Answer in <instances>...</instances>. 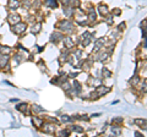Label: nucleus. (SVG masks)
<instances>
[{"label":"nucleus","mask_w":147,"mask_h":137,"mask_svg":"<svg viewBox=\"0 0 147 137\" xmlns=\"http://www.w3.org/2000/svg\"><path fill=\"white\" fill-rule=\"evenodd\" d=\"M26 30H27V24H25V22H21V21L11 26V32H12V33H15V34H17V36L24 34L26 32Z\"/></svg>","instance_id":"f257e3e1"},{"label":"nucleus","mask_w":147,"mask_h":137,"mask_svg":"<svg viewBox=\"0 0 147 137\" xmlns=\"http://www.w3.org/2000/svg\"><path fill=\"white\" fill-rule=\"evenodd\" d=\"M7 22L10 24V26H12V25H15V24H17V22H20L21 21V16L18 15L17 12H15V11H12V12H10L7 15Z\"/></svg>","instance_id":"f03ea898"},{"label":"nucleus","mask_w":147,"mask_h":137,"mask_svg":"<svg viewBox=\"0 0 147 137\" xmlns=\"http://www.w3.org/2000/svg\"><path fill=\"white\" fill-rule=\"evenodd\" d=\"M10 55L9 54H3V53H0V68H3L4 67H6L9 65V62H10Z\"/></svg>","instance_id":"7ed1b4c3"},{"label":"nucleus","mask_w":147,"mask_h":137,"mask_svg":"<svg viewBox=\"0 0 147 137\" xmlns=\"http://www.w3.org/2000/svg\"><path fill=\"white\" fill-rule=\"evenodd\" d=\"M58 27L60 28L61 31H65V32H69V31H71V28H72V24L70 21H67V20H63V21H60L58 24Z\"/></svg>","instance_id":"20e7f679"},{"label":"nucleus","mask_w":147,"mask_h":137,"mask_svg":"<svg viewBox=\"0 0 147 137\" xmlns=\"http://www.w3.org/2000/svg\"><path fill=\"white\" fill-rule=\"evenodd\" d=\"M21 1L20 0H9L7 1V9L10 11H16L17 9H20Z\"/></svg>","instance_id":"39448f33"},{"label":"nucleus","mask_w":147,"mask_h":137,"mask_svg":"<svg viewBox=\"0 0 147 137\" xmlns=\"http://www.w3.org/2000/svg\"><path fill=\"white\" fill-rule=\"evenodd\" d=\"M12 60H13V64H15V65H18V64H21L22 61L25 60V56L22 55L21 53H16L15 55H13Z\"/></svg>","instance_id":"423d86ee"},{"label":"nucleus","mask_w":147,"mask_h":137,"mask_svg":"<svg viewBox=\"0 0 147 137\" xmlns=\"http://www.w3.org/2000/svg\"><path fill=\"white\" fill-rule=\"evenodd\" d=\"M44 126V125H43ZM43 132H45V134H54L55 132V126L52 125V124H48V125H45L43 127Z\"/></svg>","instance_id":"0eeeda50"},{"label":"nucleus","mask_w":147,"mask_h":137,"mask_svg":"<svg viewBox=\"0 0 147 137\" xmlns=\"http://www.w3.org/2000/svg\"><path fill=\"white\" fill-rule=\"evenodd\" d=\"M16 109L18 111H21V113H27V109H28V105H27L26 103H21V104H18V105H16Z\"/></svg>","instance_id":"6e6552de"},{"label":"nucleus","mask_w":147,"mask_h":137,"mask_svg":"<svg viewBox=\"0 0 147 137\" xmlns=\"http://www.w3.org/2000/svg\"><path fill=\"white\" fill-rule=\"evenodd\" d=\"M40 27H42V25H40V24H34V25H32V27H31V32H32L33 34L39 33V32H40Z\"/></svg>","instance_id":"1a4fd4ad"},{"label":"nucleus","mask_w":147,"mask_h":137,"mask_svg":"<svg viewBox=\"0 0 147 137\" xmlns=\"http://www.w3.org/2000/svg\"><path fill=\"white\" fill-rule=\"evenodd\" d=\"M63 39V34L61 33H57V32H55V33H53L52 34V42H54V43H57V42H59V40H61Z\"/></svg>","instance_id":"9d476101"},{"label":"nucleus","mask_w":147,"mask_h":137,"mask_svg":"<svg viewBox=\"0 0 147 137\" xmlns=\"http://www.w3.org/2000/svg\"><path fill=\"white\" fill-rule=\"evenodd\" d=\"M33 124H36L37 127L43 126V118H37V116H34L33 118Z\"/></svg>","instance_id":"9b49d317"},{"label":"nucleus","mask_w":147,"mask_h":137,"mask_svg":"<svg viewBox=\"0 0 147 137\" xmlns=\"http://www.w3.org/2000/svg\"><path fill=\"white\" fill-rule=\"evenodd\" d=\"M45 6L55 9L57 7V0H45Z\"/></svg>","instance_id":"f8f14e48"},{"label":"nucleus","mask_w":147,"mask_h":137,"mask_svg":"<svg viewBox=\"0 0 147 137\" xmlns=\"http://www.w3.org/2000/svg\"><path fill=\"white\" fill-rule=\"evenodd\" d=\"M11 52H12V49L10 47H7V45H3L1 47V53L3 54H9V55H10Z\"/></svg>","instance_id":"ddd939ff"},{"label":"nucleus","mask_w":147,"mask_h":137,"mask_svg":"<svg viewBox=\"0 0 147 137\" xmlns=\"http://www.w3.org/2000/svg\"><path fill=\"white\" fill-rule=\"evenodd\" d=\"M64 43L66 44V48H71L74 45V42L71 38H64Z\"/></svg>","instance_id":"4468645a"},{"label":"nucleus","mask_w":147,"mask_h":137,"mask_svg":"<svg viewBox=\"0 0 147 137\" xmlns=\"http://www.w3.org/2000/svg\"><path fill=\"white\" fill-rule=\"evenodd\" d=\"M107 92H109V88H107V87H99L98 88V94H104Z\"/></svg>","instance_id":"2eb2a0df"},{"label":"nucleus","mask_w":147,"mask_h":137,"mask_svg":"<svg viewBox=\"0 0 147 137\" xmlns=\"http://www.w3.org/2000/svg\"><path fill=\"white\" fill-rule=\"evenodd\" d=\"M32 110H33V113H40L43 111V109L39 108V105H32Z\"/></svg>","instance_id":"dca6fc26"},{"label":"nucleus","mask_w":147,"mask_h":137,"mask_svg":"<svg viewBox=\"0 0 147 137\" xmlns=\"http://www.w3.org/2000/svg\"><path fill=\"white\" fill-rule=\"evenodd\" d=\"M99 12L102 13V15H107V13H108V11H107V7L103 6V5H100V6H99Z\"/></svg>","instance_id":"f3484780"},{"label":"nucleus","mask_w":147,"mask_h":137,"mask_svg":"<svg viewBox=\"0 0 147 137\" xmlns=\"http://www.w3.org/2000/svg\"><path fill=\"white\" fill-rule=\"evenodd\" d=\"M137 124H140L141 127H144V129H147V122L145 120H136Z\"/></svg>","instance_id":"a211bd4d"},{"label":"nucleus","mask_w":147,"mask_h":137,"mask_svg":"<svg viewBox=\"0 0 147 137\" xmlns=\"http://www.w3.org/2000/svg\"><path fill=\"white\" fill-rule=\"evenodd\" d=\"M60 1H61V3H63V4H64V5H65V6H66V5H69V4H70V0H60Z\"/></svg>","instance_id":"6ab92c4d"},{"label":"nucleus","mask_w":147,"mask_h":137,"mask_svg":"<svg viewBox=\"0 0 147 137\" xmlns=\"http://www.w3.org/2000/svg\"><path fill=\"white\" fill-rule=\"evenodd\" d=\"M1 47H3V45H1V44H0V53H1Z\"/></svg>","instance_id":"aec40b11"}]
</instances>
